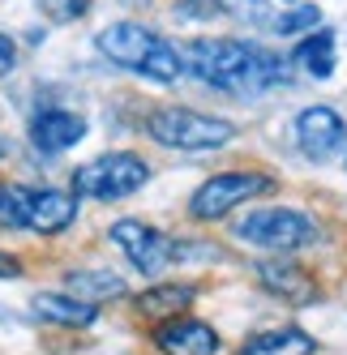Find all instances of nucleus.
<instances>
[{
	"label": "nucleus",
	"instance_id": "obj_1",
	"mask_svg": "<svg viewBox=\"0 0 347 355\" xmlns=\"http://www.w3.org/2000/svg\"><path fill=\"white\" fill-rule=\"evenodd\" d=\"M180 60L197 82L236 98H257L291 82V60L249 39H189L180 47Z\"/></svg>",
	"mask_w": 347,
	"mask_h": 355
},
{
	"label": "nucleus",
	"instance_id": "obj_2",
	"mask_svg": "<svg viewBox=\"0 0 347 355\" xmlns=\"http://www.w3.org/2000/svg\"><path fill=\"white\" fill-rule=\"evenodd\" d=\"M94 47L116 69L133 73L142 82H155V86H171L185 73L180 47L171 39H163L159 31L142 26V21H112V26H103L94 35Z\"/></svg>",
	"mask_w": 347,
	"mask_h": 355
},
{
	"label": "nucleus",
	"instance_id": "obj_3",
	"mask_svg": "<svg viewBox=\"0 0 347 355\" xmlns=\"http://www.w3.org/2000/svg\"><path fill=\"white\" fill-rule=\"evenodd\" d=\"M232 240L266 252V257H296V252L321 244V223L296 206H257L232 223Z\"/></svg>",
	"mask_w": 347,
	"mask_h": 355
},
{
	"label": "nucleus",
	"instance_id": "obj_4",
	"mask_svg": "<svg viewBox=\"0 0 347 355\" xmlns=\"http://www.w3.org/2000/svg\"><path fill=\"white\" fill-rule=\"evenodd\" d=\"M151 184V163L133 150L99 155L90 163H78L69 175V193L78 201H125Z\"/></svg>",
	"mask_w": 347,
	"mask_h": 355
},
{
	"label": "nucleus",
	"instance_id": "obj_5",
	"mask_svg": "<svg viewBox=\"0 0 347 355\" xmlns=\"http://www.w3.org/2000/svg\"><path fill=\"white\" fill-rule=\"evenodd\" d=\"M108 244L125 257V266L142 278H167L171 266H180V240L163 232V227L146 223V218H116L108 227Z\"/></svg>",
	"mask_w": 347,
	"mask_h": 355
},
{
	"label": "nucleus",
	"instance_id": "obj_6",
	"mask_svg": "<svg viewBox=\"0 0 347 355\" xmlns=\"http://www.w3.org/2000/svg\"><path fill=\"white\" fill-rule=\"evenodd\" d=\"M146 133L167 150H219L236 137V124L223 116H206L193 107H155L146 116Z\"/></svg>",
	"mask_w": 347,
	"mask_h": 355
},
{
	"label": "nucleus",
	"instance_id": "obj_7",
	"mask_svg": "<svg viewBox=\"0 0 347 355\" xmlns=\"http://www.w3.org/2000/svg\"><path fill=\"white\" fill-rule=\"evenodd\" d=\"M275 193V175L266 171H219L206 184H197L189 197V218L193 223H219L232 210H240L244 201Z\"/></svg>",
	"mask_w": 347,
	"mask_h": 355
},
{
	"label": "nucleus",
	"instance_id": "obj_8",
	"mask_svg": "<svg viewBox=\"0 0 347 355\" xmlns=\"http://www.w3.org/2000/svg\"><path fill=\"white\" fill-rule=\"evenodd\" d=\"M78 223V197L56 184H22V232L65 236Z\"/></svg>",
	"mask_w": 347,
	"mask_h": 355
},
{
	"label": "nucleus",
	"instance_id": "obj_9",
	"mask_svg": "<svg viewBox=\"0 0 347 355\" xmlns=\"http://www.w3.org/2000/svg\"><path fill=\"white\" fill-rule=\"evenodd\" d=\"M253 278L266 295H275L291 309H313L321 304V283L309 266H301L296 257H262L253 266Z\"/></svg>",
	"mask_w": 347,
	"mask_h": 355
},
{
	"label": "nucleus",
	"instance_id": "obj_10",
	"mask_svg": "<svg viewBox=\"0 0 347 355\" xmlns=\"http://www.w3.org/2000/svg\"><path fill=\"white\" fill-rule=\"evenodd\" d=\"M26 313H31L35 325H43V329H65V334H82V329H90V325L103 321V309H94V304L78 300V295L65 291V287L35 291L31 304H26Z\"/></svg>",
	"mask_w": 347,
	"mask_h": 355
},
{
	"label": "nucleus",
	"instance_id": "obj_11",
	"mask_svg": "<svg viewBox=\"0 0 347 355\" xmlns=\"http://www.w3.org/2000/svg\"><path fill=\"white\" fill-rule=\"evenodd\" d=\"M151 347L159 355H223V334L197 313L151 325Z\"/></svg>",
	"mask_w": 347,
	"mask_h": 355
},
{
	"label": "nucleus",
	"instance_id": "obj_12",
	"mask_svg": "<svg viewBox=\"0 0 347 355\" xmlns=\"http://www.w3.org/2000/svg\"><path fill=\"white\" fill-rule=\"evenodd\" d=\"M197 295H202V287H197L193 278H155V283H146L142 291H133L129 309H133L142 321L159 325V321H171V317L193 313Z\"/></svg>",
	"mask_w": 347,
	"mask_h": 355
},
{
	"label": "nucleus",
	"instance_id": "obj_13",
	"mask_svg": "<svg viewBox=\"0 0 347 355\" xmlns=\"http://www.w3.org/2000/svg\"><path fill=\"white\" fill-rule=\"evenodd\" d=\"M296 146L309 163H326L347 146V124L335 107H305L296 116Z\"/></svg>",
	"mask_w": 347,
	"mask_h": 355
},
{
	"label": "nucleus",
	"instance_id": "obj_14",
	"mask_svg": "<svg viewBox=\"0 0 347 355\" xmlns=\"http://www.w3.org/2000/svg\"><path fill=\"white\" fill-rule=\"evenodd\" d=\"M31 146L39 150V155H65V150H73L82 137H86V116L73 112V107H39L31 116Z\"/></svg>",
	"mask_w": 347,
	"mask_h": 355
},
{
	"label": "nucleus",
	"instance_id": "obj_15",
	"mask_svg": "<svg viewBox=\"0 0 347 355\" xmlns=\"http://www.w3.org/2000/svg\"><path fill=\"white\" fill-rule=\"evenodd\" d=\"M60 287L73 291L78 300H86V304H94V309H103V304H120V300H133L129 278L120 274V270H112V266H73V270H65Z\"/></svg>",
	"mask_w": 347,
	"mask_h": 355
},
{
	"label": "nucleus",
	"instance_id": "obj_16",
	"mask_svg": "<svg viewBox=\"0 0 347 355\" xmlns=\"http://www.w3.org/2000/svg\"><path fill=\"white\" fill-rule=\"evenodd\" d=\"M317 351L321 347L305 325H270L236 347V355H317Z\"/></svg>",
	"mask_w": 347,
	"mask_h": 355
},
{
	"label": "nucleus",
	"instance_id": "obj_17",
	"mask_svg": "<svg viewBox=\"0 0 347 355\" xmlns=\"http://www.w3.org/2000/svg\"><path fill=\"white\" fill-rule=\"evenodd\" d=\"M291 60V69H301V73H309V78H317V82H326L330 73H335V31H313V35H305L301 43H296V52L287 56Z\"/></svg>",
	"mask_w": 347,
	"mask_h": 355
},
{
	"label": "nucleus",
	"instance_id": "obj_18",
	"mask_svg": "<svg viewBox=\"0 0 347 355\" xmlns=\"http://www.w3.org/2000/svg\"><path fill=\"white\" fill-rule=\"evenodd\" d=\"M210 9L228 13L232 21H244V26H275L270 0H210Z\"/></svg>",
	"mask_w": 347,
	"mask_h": 355
},
{
	"label": "nucleus",
	"instance_id": "obj_19",
	"mask_svg": "<svg viewBox=\"0 0 347 355\" xmlns=\"http://www.w3.org/2000/svg\"><path fill=\"white\" fill-rule=\"evenodd\" d=\"M275 35H313V31H321V9L317 5H291V9H283V13H275V26H270Z\"/></svg>",
	"mask_w": 347,
	"mask_h": 355
},
{
	"label": "nucleus",
	"instance_id": "obj_20",
	"mask_svg": "<svg viewBox=\"0 0 347 355\" xmlns=\"http://www.w3.org/2000/svg\"><path fill=\"white\" fill-rule=\"evenodd\" d=\"M0 232H22V184L0 180Z\"/></svg>",
	"mask_w": 347,
	"mask_h": 355
},
{
	"label": "nucleus",
	"instance_id": "obj_21",
	"mask_svg": "<svg viewBox=\"0 0 347 355\" xmlns=\"http://www.w3.org/2000/svg\"><path fill=\"white\" fill-rule=\"evenodd\" d=\"M39 5L47 9V17H52V21H60V26H65V21H78L90 9V0H39Z\"/></svg>",
	"mask_w": 347,
	"mask_h": 355
},
{
	"label": "nucleus",
	"instance_id": "obj_22",
	"mask_svg": "<svg viewBox=\"0 0 347 355\" xmlns=\"http://www.w3.org/2000/svg\"><path fill=\"white\" fill-rule=\"evenodd\" d=\"M17 278H26V261H22L17 252L0 248V283H17Z\"/></svg>",
	"mask_w": 347,
	"mask_h": 355
},
{
	"label": "nucleus",
	"instance_id": "obj_23",
	"mask_svg": "<svg viewBox=\"0 0 347 355\" xmlns=\"http://www.w3.org/2000/svg\"><path fill=\"white\" fill-rule=\"evenodd\" d=\"M13 69H17V43L0 31V78H9Z\"/></svg>",
	"mask_w": 347,
	"mask_h": 355
},
{
	"label": "nucleus",
	"instance_id": "obj_24",
	"mask_svg": "<svg viewBox=\"0 0 347 355\" xmlns=\"http://www.w3.org/2000/svg\"><path fill=\"white\" fill-rule=\"evenodd\" d=\"M0 155H5V141H0Z\"/></svg>",
	"mask_w": 347,
	"mask_h": 355
}]
</instances>
